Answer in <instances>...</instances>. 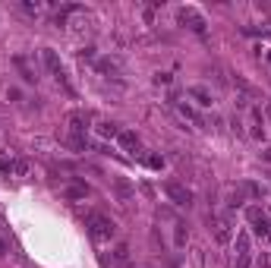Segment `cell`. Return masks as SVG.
<instances>
[{"label": "cell", "instance_id": "obj_18", "mask_svg": "<svg viewBox=\"0 0 271 268\" xmlns=\"http://www.w3.org/2000/svg\"><path fill=\"white\" fill-rule=\"evenodd\" d=\"M186 237H189L186 224H183V221H177V224H174V246H177V249H183V246H186Z\"/></svg>", "mask_w": 271, "mask_h": 268}, {"label": "cell", "instance_id": "obj_30", "mask_svg": "<svg viewBox=\"0 0 271 268\" xmlns=\"http://www.w3.org/2000/svg\"><path fill=\"white\" fill-rule=\"evenodd\" d=\"M236 268H249V256H240V259H236Z\"/></svg>", "mask_w": 271, "mask_h": 268}, {"label": "cell", "instance_id": "obj_25", "mask_svg": "<svg viewBox=\"0 0 271 268\" xmlns=\"http://www.w3.org/2000/svg\"><path fill=\"white\" fill-rule=\"evenodd\" d=\"M193 268H205V249H202V246H196V249H193Z\"/></svg>", "mask_w": 271, "mask_h": 268}, {"label": "cell", "instance_id": "obj_1", "mask_svg": "<svg viewBox=\"0 0 271 268\" xmlns=\"http://www.w3.org/2000/svg\"><path fill=\"white\" fill-rule=\"evenodd\" d=\"M89 233H91V240L95 243H110V240L117 237V224L110 218H104V214H89Z\"/></svg>", "mask_w": 271, "mask_h": 268}, {"label": "cell", "instance_id": "obj_20", "mask_svg": "<svg viewBox=\"0 0 271 268\" xmlns=\"http://www.w3.org/2000/svg\"><path fill=\"white\" fill-rule=\"evenodd\" d=\"M139 158H142L145 164L151 167V171H161V167H164V158H161V155H155V152H151V155H145V152H139Z\"/></svg>", "mask_w": 271, "mask_h": 268}, {"label": "cell", "instance_id": "obj_24", "mask_svg": "<svg viewBox=\"0 0 271 268\" xmlns=\"http://www.w3.org/2000/svg\"><path fill=\"white\" fill-rule=\"evenodd\" d=\"M19 6H22L25 13H32V16H38V13H41V3H38V0H22Z\"/></svg>", "mask_w": 271, "mask_h": 268}, {"label": "cell", "instance_id": "obj_17", "mask_svg": "<svg viewBox=\"0 0 271 268\" xmlns=\"http://www.w3.org/2000/svg\"><path fill=\"white\" fill-rule=\"evenodd\" d=\"M249 133H253V139H265V120H262L259 107L253 111V130H249Z\"/></svg>", "mask_w": 271, "mask_h": 268}, {"label": "cell", "instance_id": "obj_10", "mask_svg": "<svg viewBox=\"0 0 271 268\" xmlns=\"http://www.w3.org/2000/svg\"><path fill=\"white\" fill-rule=\"evenodd\" d=\"M117 142H120L123 152H129V155H139V136L129 130H120V136H117Z\"/></svg>", "mask_w": 271, "mask_h": 268}, {"label": "cell", "instance_id": "obj_28", "mask_svg": "<svg viewBox=\"0 0 271 268\" xmlns=\"http://www.w3.org/2000/svg\"><path fill=\"white\" fill-rule=\"evenodd\" d=\"M79 60H82V63L85 60H95V48H82L79 51Z\"/></svg>", "mask_w": 271, "mask_h": 268}, {"label": "cell", "instance_id": "obj_22", "mask_svg": "<svg viewBox=\"0 0 271 268\" xmlns=\"http://www.w3.org/2000/svg\"><path fill=\"white\" fill-rule=\"evenodd\" d=\"M67 196H70V199H85V196H89V186H85V183H79V186H67Z\"/></svg>", "mask_w": 271, "mask_h": 268}, {"label": "cell", "instance_id": "obj_29", "mask_svg": "<svg viewBox=\"0 0 271 268\" xmlns=\"http://www.w3.org/2000/svg\"><path fill=\"white\" fill-rule=\"evenodd\" d=\"M246 214H249V221H255V218L262 214V209H259V205H249V209H246Z\"/></svg>", "mask_w": 271, "mask_h": 268}, {"label": "cell", "instance_id": "obj_12", "mask_svg": "<svg viewBox=\"0 0 271 268\" xmlns=\"http://www.w3.org/2000/svg\"><path fill=\"white\" fill-rule=\"evenodd\" d=\"M16 66L22 70V79H25V82H38V66H32L29 57H16Z\"/></svg>", "mask_w": 271, "mask_h": 268}, {"label": "cell", "instance_id": "obj_2", "mask_svg": "<svg viewBox=\"0 0 271 268\" xmlns=\"http://www.w3.org/2000/svg\"><path fill=\"white\" fill-rule=\"evenodd\" d=\"M208 230L215 237V243L227 246L234 240V221H230V214H208Z\"/></svg>", "mask_w": 271, "mask_h": 268}, {"label": "cell", "instance_id": "obj_6", "mask_svg": "<svg viewBox=\"0 0 271 268\" xmlns=\"http://www.w3.org/2000/svg\"><path fill=\"white\" fill-rule=\"evenodd\" d=\"M110 186H114V196H117V202H120V205H129L136 199V186H129L123 177H117Z\"/></svg>", "mask_w": 271, "mask_h": 268}, {"label": "cell", "instance_id": "obj_3", "mask_svg": "<svg viewBox=\"0 0 271 268\" xmlns=\"http://www.w3.org/2000/svg\"><path fill=\"white\" fill-rule=\"evenodd\" d=\"M164 196H167L174 205H180V209H189V205H193V190L183 186V183H177V180H167V183H164Z\"/></svg>", "mask_w": 271, "mask_h": 268}, {"label": "cell", "instance_id": "obj_4", "mask_svg": "<svg viewBox=\"0 0 271 268\" xmlns=\"http://www.w3.org/2000/svg\"><path fill=\"white\" fill-rule=\"evenodd\" d=\"M177 19H180L183 25H186V29H193L196 35H205V16L199 10H196V6H180V10H177Z\"/></svg>", "mask_w": 271, "mask_h": 268}, {"label": "cell", "instance_id": "obj_19", "mask_svg": "<svg viewBox=\"0 0 271 268\" xmlns=\"http://www.w3.org/2000/svg\"><path fill=\"white\" fill-rule=\"evenodd\" d=\"M253 233H255V237H268V233H271V221L265 218V214H259V218L253 221Z\"/></svg>", "mask_w": 271, "mask_h": 268}, {"label": "cell", "instance_id": "obj_15", "mask_svg": "<svg viewBox=\"0 0 271 268\" xmlns=\"http://www.w3.org/2000/svg\"><path fill=\"white\" fill-rule=\"evenodd\" d=\"M95 133H98L101 139H117V136H120V126L110 123V120H101V123L95 126Z\"/></svg>", "mask_w": 271, "mask_h": 268}, {"label": "cell", "instance_id": "obj_5", "mask_svg": "<svg viewBox=\"0 0 271 268\" xmlns=\"http://www.w3.org/2000/svg\"><path fill=\"white\" fill-rule=\"evenodd\" d=\"M41 60H44V66H48V73L57 79V82L63 85V89H70V82H67V73H63V63H60V57H57V51L54 48H44L41 51Z\"/></svg>", "mask_w": 271, "mask_h": 268}, {"label": "cell", "instance_id": "obj_11", "mask_svg": "<svg viewBox=\"0 0 271 268\" xmlns=\"http://www.w3.org/2000/svg\"><path fill=\"white\" fill-rule=\"evenodd\" d=\"M85 130H89V117H85V114H72V117H70L72 139H85Z\"/></svg>", "mask_w": 271, "mask_h": 268}, {"label": "cell", "instance_id": "obj_33", "mask_svg": "<svg viewBox=\"0 0 271 268\" xmlns=\"http://www.w3.org/2000/svg\"><path fill=\"white\" fill-rule=\"evenodd\" d=\"M265 161H268V164H271V149H268V152H265Z\"/></svg>", "mask_w": 271, "mask_h": 268}, {"label": "cell", "instance_id": "obj_27", "mask_svg": "<svg viewBox=\"0 0 271 268\" xmlns=\"http://www.w3.org/2000/svg\"><path fill=\"white\" fill-rule=\"evenodd\" d=\"M170 82H174L170 73H155V85H170Z\"/></svg>", "mask_w": 271, "mask_h": 268}, {"label": "cell", "instance_id": "obj_9", "mask_svg": "<svg viewBox=\"0 0 271 268\" xmlns=\"http://www.w3.org/2000/svg\"><path fill=\"white\" fill-rule=\"evenodd\" d=\"M249 246H253V233H249V230H236V237H234V252H236V259H240V256H249Z\"/></svg>", "mask_w": 271, "mask_h": 268}, {"label": "cell", "instance_id": "obj_31", "mask_svg": "<svg viewBox=\"0 0 271 268\" xmlns=\"http://www.w3.org/2000/svg\"><path fill=\"white\" fill-rule=\"evenodd\" d=\"M265 117L271 120V101H265Z\"/></svg>", "mask_w": 271, "mask_h": 268}, {"label": "cell", "instance_id": "obj_14", "mask_svg": "<svg viewBox=\"0 0 271 268\" xmlns=\"http://www.w3.org/2000/svg\"><path fill=\"white\" fill-rule=\"evenodd\" d=\"M243 202H246V190L243 186H230L227 190V209H240Z\"/></svg>", "mask_w": 271, "mask_h": 268}, {"label": "cell", "instance_id": "obj_34", "mask_svg": "<svg viewBox=\"0 0 271 268\" xmlns=\"http://www.w3.org/2000/svg\"><path fill=\"white\" fill-rule=\"evenodd\" d=\"M268 63H271V51H268Z\"/></svg>", "mask_w": 271, "mask_h": 268}, {"label": "cell", "instance_id": "obj_7", "mask_svg": "<svg viewBox=\"0 0 271 268\" xmlns=\"http://www.w3.org/2000/svg\"><path fill=\"white\" fill-rule=\"evenodd\" d=\"M189 98H196V104H202V107L215 104V95H211L208 85H189Z\"/></svg>", "mask_w": 271, "mask_h": 268}, {"label": "cell", "instance_id": "obj_21", "mask_svg": "<svg viewBox=\"0 0 271 268\" xmlns=\"http://www.w3.org/2000/svg\"><path fill=\"white\" fill-rule=\"evenodd\" d=\"M29 171H32V164L25 158H16L13 161V177H29Z\"/></svg>", "mask_w": 271, "mask_h": 268}, {"label": "cell", "instance_id": "obj_26", "mask_svg": "<svg viewBox=\"0 0 271 268\" xmlns=\"http://www.w3.org/2000/svg\"><path fill=\"white\" fill-rule=\"evenodd\" d=\"M255 268H271V252L262 249L259 256H255Z\"/></svg>", "mask_w": 271, "mask_h": 268}, {"label": "cell", "instance_id": "obj_8", "mask_svg": "<svg viewBox=\"0 0 271 268\" xmlns=\"http://www.w3.org/2000/svg\"><path fill=\"white\" fill-rule=\"evenodd\" d=\"M95 70L98 73H101V76H120V60H117V57H101V60H98V63H95Z\"/></svg>", "mask_w": 271, "mask_h": 268}, {"label": "cell", "instance_id": "obj_23", "mask_svg": "<svg viewBox=\"0 0 271 268\" xmlns=\"http://www.w3.org/2000/svg\"><path fill=\"white\" fill-rule=\"evenodd\" d=\"M13 161L16 158H13L10 152H0V173H13Z\"/></svg>", "mask_w": 271, "mask_h": 268}, {"label": "cell", "instance_id": "obj_13", "mask_svg": "<svg viewBox=\"0 0 271 268\" xmlns=\"http://www.w3.org/2000/svg\"><path fill=\"white\" fill-rule=\"evenodd\" d=\"M126 259H129V246L120 243V246L114 249V259H110V262H108V259H101V262L108 265V268H120V265H126Z\"/></svg>", "mask_w": 271, "mask_h": 268}, {"label": "cell", "instance_id": "obj_16", "mask_svg": "<svg viewBox=\"0 0 271 268\" xmlns=\"http://www.w3.org/2000/svg\"><path fill=\"white\" fill-rule=\"evenodd\" d=\"M174 104H177V111H180L183 117L189 120V123H196V126H202V123H205V120L199 117V111H196V107H189V104H180V101H174Z\"/></svg>", "mask_w": 271, "mask_h": 268}, {"label": "cell", "instance_id": "obj_32", "mask_svg": "<svg viewBox=\"0 0 271 268\" xmlns=\"http://www.w3.org/2000/svg\"><path fill=\"white\" fill-rule=\"evenodd\" d=\"M3 252H6V246H3V240H0V256H3Z\"/></svg>", "mask_w": 271, "mask_h": 268}]
</instances>
